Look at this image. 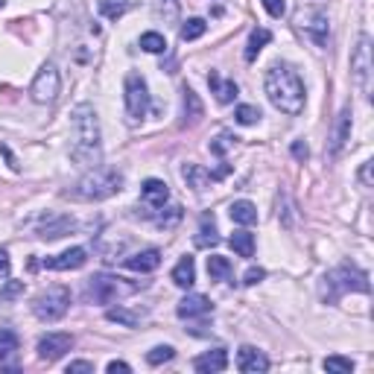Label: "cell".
<instances>
[{
	"label": "cell",
	"mask_w": 374,
	"mask_h": 374,
	"mask_svg": "<svg viewBox=\"0 0 374 374\" xmlns=\"http://www.w3.org/2000/svg\"><path fill=\"white\" fill-rule=\"evenodd\" d=\"M71 158L88 170L103 164L100 120L91 103H79L71 112Z\"/></svg>",
	"instance_id": "obj_1"
},
{
	"label": "cell",
	"mask_w": 374,
	"mask_h": 374,
	"mask_svg": "<svg viewBox=\"0 0 374 374\" xmlns=\"http://www.w3.org/2000/svg\"><path fill=\"white\" fill-rule=\"evenodd\" d=\"M266 97L278 112H284L290 117H296L304 112V82L301 76L290 68V64H272L266 71Z\"/></svg>",
	"instance_id": "obj_2"
},
{
	"label": "cell",
	"mask_w": 374,
	"mask_h": 374,
	"mask_svg": "<svg viewBox=\"0 0 374 374\" xmlns=\"http://www.w3.org/2000/svg\"><path fill=\"white\" fill-rule=\"evenodd\" d=\"M120 190H123V172H117L114 167H91L76 181L73 196L85 199V202H100V199H109Z\"/></svg>",
	"instance_id": "obj_3"
},
{
	"label": "cell",
	"mask_w": 374,
	"mask_h": 374,
	"mask_svg": "<svg viewBox=\"0 0 374 374\" xmlns=\"http://www.w3.org/2000/svg\"><path fill=\"white\" fill-rule=\"evenodd\" d=\"M348 290H357V292H368V275L363 269H357V266H339V269H333L325 275L322 280V299L325 301H339L342 292H348Z\"/></svg>",
	"instance_id": "obj_4"
},
{
	"label": "cell",
	"mask_w": 374,
	"mask_h": 374,
	"mask_svg": "<svg viewBox=\"0 0 374 374\" xmlns=\"http://www.w3.org/2000/svg\"><path fill=\"white\" fill-rule=\"evenodd\" d=\"M138 292V284H129L126 278H117V275H93L88 278V296L97 301V304H114L120 299Z\"/></svg>",
	"instance_id": "obj_5"
},
{
	"label": "cell",
	"mask_w": 374,
	"mask_h": 374,
	"mask_svg": "<svg viewBox=\"0 0 374 374\" xmlns=\"http://www.w3.org/2000/svg\"><path fill=\"white\" fill-rule=\"evenodd\" d=\"M71 307V290L68 287H50L33 301V310L42 322H59Z\"/></svg>",
	"instance_id": "obj_6"
},
{
	"label": "cell",
	"mask_w": 374,
	"mask_h": 374,
	"mask_svg": "<svg viewBox=\"0 0 374 374\" xmlns=\"http://www.w3.org/2000/svg\"><path fill=\"white\" fill-rule=\"evenodd\" d=\"M371 73H374V62H371V38L368 35H359L357 50L351 56V76H354V85L359 88V93H371Z\"/></svg>",
	"instance_id": "obj_7"
},
{
	"label": "cell",
	"mask_w": 374,
	"mask_h": 374,
	"mask_svg": "<svg viewBox=\"0 0 374 374\" xmlns=\"http://www.w3.org/2000/svg\"><path fill=\"white\" fill-rule=\"evenodd\" d=\"M126 112L132 123H138L150 112V88H146V79L141 73L126 76Z\"/></svg>",
	"instance_id": "obj_8"
},
{
	"label": "cell",
	"mask_w": 374,
	"mask_h": 374,
	"mask_svg": "<svg viewBox=\"0 0 374 374\" xmlns=\"http://www.w3.org/2000/svg\"><path fill=\"white\" fill-rule=\"evenodd\" d=\"M59 88H62V79H59L56 64H44V68L38 71V76H35V82H33L30 93H33V100H35V103H53V100L59 97Z\"/></svg>",
	"instance_id": "obj_9"
},
{
	"label": "cell",
	"mask_w": 374,
	"mask_h": 374,
	"mask_svg": "<svg viewBox=\"0 0 374 374\" xmlns=\"http://www.w3.org/2000/svg\"><path fill=\"white\" fill-rule=\"evenodd\" d=\"M73 348V337L71 333H44L38 339V357L47 359V363H56Z\"/></svg>",
	"instance_id": "obj_10"
},
{
	"label": "cell",
	"mask_w": 374,
	"mask_h": 374,
	"mask_svg": "<svg viewBox=\"0 0 374 374\" xmlns=\"http://www.w3.org/2000/svg\"><path fill=\"white\" fill-rule=\"evenodd\" d=\"M76 229V222L71 217H64V213H47V217L38 222V237L42 240H59L64 234H71Z\"/></svg>",
	"instance_id": "obj_11"
},
{
	"label": "cell",
	"mask_w": 374,
	"mask_h": 374,
	"mask_svg": "<svg viewBox=\"0 0 374 374\" xmlns=\"http://www.w3.org/2000/svg\"><path fill=\"white\" fill-rule=\"evenodd\" d=\"M88 260V251L82 246H73L68 251H62L56 258H44V269H53V272H68V269H79V266H85Z\"/></svg>",
	"instance_id": "obj_12"
},
{
	"label": "cell",
	"mask_w": 374,
	"mask_h": 374,
	"mask_svg": "<svg viewBox=\"0 0 374 374\" xmlns=\"http://www.w3.org/2000/svg\"><path fill=\"white\" fill-rule=\"evenodd\" d=\"M299 24H301V30H307V35H310L319 47L328 44V15L325 12H307V15L299 18Z\"/></svg>",
	"instance_id": "obj_13"
},
{
	"label": "cell",
	"mask_w": 374,
	"mask_h": 374,
	"mask_svg": "<svg viewBox=\"0 0 374 374\" xmlns=\"http://www.w3.org/2000/svg\"><path fill=\"white\" fill-rule=\"evenodd\" d=\"M179 319H199V316H211L213 313V304L208 296H199V292H193V296H187L179 301L176 307Z\"/></svg>",
	"instance_id": "obj_14"
},
{
	"label": "cell",
	"mask_w": 374,
	"mask_h": 374,
	"mask_svg": "<svg viewBox=\"0 0 374 374\" xmlns=\"http://www.w3.org/2000/svg\"><path fill=\"white\" fill-rule=\"evenodd\" d=\"M237 368L243 374H258V371L269 368V359H266V354H260L258 348H251V345H243L237 354Z\"/></svg>",
	"instance_id": "obj_15"
},
{
	"label": "cell",
	"mask_w": 374,
	"mask_h": 374,
	"mask_svg": "<svg viewBox=\"0 0 374 374\" xmlns=\"http://www.w3.org/2000/svg\"><path fill=\"white\" fill-rule=\"evenodd\" d=\"M225 366H229V351L225 348H213L193 359V368L199 374H217V371H225Z\"/></svg>",
	"instance_id": "obj_16"
},
{
	"label": "cell",
	"mask_w": 374,
	"mask_h": 374,
	"mask_svg": "<svg viewBox=\"0 0 374 374\" xmlns=\"http://www.w3.org/2000/svg\"><path fill=\"white\" fill-rule=\"evenodd\" d=\"M141 196H143V202H146V205L164 208V205H167V199H170V187H167L161 179H146L143 187H141Z\"/></svg>",
	"instance_id": "obj_17"
},
{
	"label": "cell",
	"mask_w": 374,
	"mask_h": 374,
	"mask_svg": "<svg viewBox=\"0 0 374 374\" xmlns=\"http://www.w3.org/2000/svg\"><path fill=\"white\" fill-rule=\"evenodd\" d=\"M181 109H184V126H193L202 120L205 109H202V100H199V93L193 88H181Z\"/></svg>",
	"instance_id": "obj_18"
},
{
	"label": "cell",
	"mask_w": 374,
	"mask_h": 374,
	"mask_svg": "<svg viewBox=\"0 0 374 374\" xmlns=\"http://www.w3.org/2000/svg\"><path fill=\"white\" fill-rule=\"evenodd\" d=\"M126 266L132 272H155L158 266H161V251L158 249H143L138 255L126 258Z\"/></svg>",
	"instance_id": "obj_19"
},
{
	"label": "cell",
	"mask_w": 374,
	"mask_h": 374,
	"mask_svg": "<svg viewBox=\"0 0 374 374\" xmlns=\"http://www.w3.org/2000/svg\"><path fill=\"white\" fill-rule=\"evenodd\" d=\"M181 179L187 181V187H193V190H208V187L217 181L211 170L199 167V164H184V167H181Z\"/></svg>",
	"instance_id": "obj_20"
},
{
	"label": "cell",
	"mask_w": 374,
	"mask_h": 374,
	"mask_svg": "<svg viewBox=\"0 0 374 374\" xmlns=\"http://www.w3.org/2000/svg\"><path fill=\"white\" fill-rule=\"evenodd\" d=\"M208 85H211V91H213V97H217V103H231L234 97H237V82L234 79H222L217 71H211V76H208Z\"/></svg>",
	"instance_id": "obj_21"
},
{
	"label": "cell",
	"mask_w": 374,
	"mask_h": 374,
	"mask_svg": "<svg viewBox=\"0 0 374 374\" xmlns=\"http://www.w3.org/2000/svg\"><path fill=\"white\" fill-rule=\"evenodd\" d=\"M351 138V109L345 105V109L339 112L337 117V129H333V143H330V152L333 155H339V150L345 146V141Z\"/></svg>",
	"instance_id": "obj_22"
},
{
	"label": "cell",
	"mask_w": 374,
	"mask_h": 374,
	"mask_svg": "<svg viewBox=\"0 0 374 374\" xmlns=\"http://www.w3.org/2000/svg\"><path fill=\"white\" fill-rule=\"evenodd\" d=\"M172 284L181 287V290H190L196 284V263H193L190 255H184L176 263V269H172Z\"/></svg>",
	"instance_id": "obj_23"
},
{
	"label": "cell",
	"mask_w": 374,
	"mask_h": 374,
	"mask_svg": "<svg viewBox=\"0 0 374 374\" xmlns=\"http://www.w3.org/2000/svg\"><path fill=\"white\" fill-rule=\"evenodd\" d=\"M220 243V234H217V222H213V213H202L199 220V234H196V246L199 249H211Z\"/></svg>",
	"instance_id": "obj_24"
},
{
	"label": "cell",
	"mask_w": 374,
	"mask_h": 374,
	"mask_svg": "<svg viewBox=\"0 0 374 374\" xmlns=\"http://www.w3.org/2000/svg\"><path fill=\"white\" fill-rule=\"evenodd\" d=\"M272 42V33L269 30H263V26H258V30H251L249 35V44H246V62H255L258 59V53Z\"/></svg>",
	"instance_id": "obj_25"
},
{
	"label": "cell",
	"mask_w": 374,
	"mask_h": 374,
	"mask_svg": "<svg viewBox=\"0 0 374 374\" xmlns=\"http://www.w3.org/2000/svg\"><path fill=\"white\" fill-rule=\"evenodd\" d=\"M229 213H231V220L240 222V225H255V222H258V208L251 205V202H246V199L234 202V205L229 208Z\"/></svg>",
	"instance_id": "obj_26"
},
{
	"label": "cell",
	"mask_w": 374,
	"mask_h": 374,
	"mask_svg": "<svg viewBox=\"0 0 374 374\" xmlns=\"http://www.w3.org/2000/svg\"><path fill=\"white\" fill-rule=\"evenodd\" d=\"M229 243H231V249L237 251L240 258H251V255H255V234H249V231H234Z\"/></svg>",
	"instance_id": "obj_27"
},
{
	"label": "cell",
	"mask_w": 374,
	"mask_h": 374,
	"mask_svg": "<svg viewBox=\"0 0 374 374\" xmlns=\"http://www.w3.org/2000/svg\"><path fill=\"white\" fill-rule=\"evenodd\" d=\"M208 275H211V280H229L231 278V260L220 258V255H211L208 258Z\"/></svg>",
	"instance_id": "obj_28"
},
{
	"label": "cell",
	"mask_w": 374,
	"mask_h": 374,
	"mask_svg": "<svg viewBox=\"0 0 374 374\" xmlns=\"http://www.w3.org/2000/svg\"><path fill=\"white\" fill-rule=\"evenodd\" d=\"M205 30H208V24H205L202 18H187V21L181 24L179 35H181V42H196V38L205 35Z\"/></svg>",
	"instance_id": "obj_29"
},
{
	"label": "cell",
	"mask_w": 374,
	"mask_h": 374,
	"mask_svg": "<svg viewBox=\"0 0 374 374\" xmlns=\"http://www.w3.org/2000/svg\"><path fill=\"white\" fill-rule=\"evenodd\" d=\"M105 319H109V322H120V325H126V328H135V325H141L143 316L126 310V307H112V310L105 313Z\"/></svg>",
	"instance_id": "obj_30"
},
{
	"label": "cell",
	"mask_w": 374,
	"mask_h": 374,
	"mask_svg": "<svg viewBox=\"0 0 374 374\" xmlns=\"http://www.w3.org/2000/svg\"><path fill=\"white\" fill-rule=\"evenodd\" d=\"M21 348V339L15 330H0V363H3L6 357H12Z\"/></svg>",
	"instance_id": "obj_31"
},
{
	"label": "cell",
	"mask_w": 374,
	"mask_h": 374,
	"mask_svg": "<svg viewBox=\"0 0 374 374\" xmlns=\"http://www.w3.org/2000/svg\"><path fill=\"white\" fill-rule=\"evenodd\" d=\"M234 120H237L240 126H255L258 120H260V109H258V105H237Z\"/></svg>",
	"instance_id": "obj_32"
},
{
	"label": "cell",
	"mask_w": 374,
	"mask_h": 374,
	"mask_svg": "<svg viewBox=\"0 0 374 374\" xmlns=\"http://www.w3.org/2000/svg\"><path fill=\"white\" fill-rule=\"evenodd\" d=\"M172 357H176V348H172V345H155V348L146 354V363H150V366H161V363H170Z\"/></svg>",
	"instance_id": "obj_33"
},
{
	"label": "cell",
	"mask_w": 374,
	"mask_h": 374,
	"mask_svg": "<svg viewBox=\"0 0 374 374\" xmlns=\"http://www.w3.org/2000/svg\"><path fill=\"white\" fill-rule=\"evenodd\" d=\"M141 47H143L146 53H164V50H167V42H164L161 33H143V35H141Z\"/></svg>",
	"instance_id": "obj_34"
},
{
	"label": "cell",
	"mask_w": 374,
	"mask_h": 374,
	"mask_svg": "<svg viewBox=\"0 0 374 374\" xmlns=\"http://www.w3.org/2000/svg\"><path fill=\"white\" fill-rule=\"evenodd\" d=\"M237 141H240V138H234L231 132H220V135L211 141V152H213V155H225Z\"/></svg>",
	"instance_id": "obj_35"
},
{
	"label": "cell",
	"mask_w": 374,
	"mask_h": 374,
	"mask_svg": "<svg viewBox=\"0 0 374 374\" xmlns=\"http://www.w3.org/2000/svg\"><path fill=\"white\" fill-rule=\"evenodd\" d=\"M126 9H129L126 0H100V12H103L105 18H112V21H117Z\"/></svg>",
	"instance_id": "obj_36"
},
{
	"label": "cell",
	"mask_w": 374,
	"mask_h": 374,
	"mask_svg": "<svg viewBox=\"0 0 374 374\" xmlns=\"http://www.w3.org/2000/svg\"><path fill=\"white\" fill-rule=\"evenodd\" d=\"M325 368L328 371H339V374H351L354 371V363L348 357H328L325 359Z\"/></svg>",
	"instance_id": "obj_37"
},
{
	"label": "cell",
	"mask_w": 374,
	"mask_h": 374,
	"mask_svg": "<svg viewBox=\"0 0 374 374\" xmlns=\"http://www.w3.org/2000/svg\"><path fill=\"white\" fill-rule=\"evenodd\" d=\"M18 296H24V280H9V284L0 290V301H12Z\"/></svg>",
	"instance_id": "obj_38"
},
{
	"label": "cell",
	"mask_w": 374,
	"mask_h": 374,
	"mask_svg": "<svg viewBox=\"0 0 374 374\" xmlns=\"http://www.w3.org/2000/svg\"><path fill=\"white\" fill-rule=\"evenodd\" d=\"M263 9L269 12L272 18H284V12H287V0H260Z\"/></svg>",
	"instance_id": "obj_39"
},
{
	"label": "cell",
	"mask_w": 374,
	"mask_h": 374,
	"mask_svg": "<svg viewBox=\"0 0 374 374\" xmlns=\"http://www.w3.org/2000/svg\"><path fill=\"white\" fill-rule=\"evenodd\" d=\"M263 278H266V272L260 269V266H251V269L243 275V284H246V287H255V284H260Z\"/></svg>",
	"instance_id": "obj_40"
},
{
	"label": "cell",
	"mask_w": 374,
	"mask_h": 374,
	"mask_svg": "<svg viewBox=\"0 0 374 374\" xmlns=\"http://www.w3.org/2000/svg\"><path fill=\"white\" fill-rule=\"evenodd\" d=\"M68 374H93V363H85V359H76V363L68 366Z\"/></svg>",
	"instance_id": "obj_41"
},
{
	"label": "cell",
	"mask_w": 374,
	"mask_h": 374,
	"mask_svg": "<svg viewBox=\"0 0 374 374\" xmlns=\"http://www.w3.org/2000/svg\"><path fill=\"white\" fill-rule=\"evenodd\" d=\"M105 371H109V374H129V371H132V366H129V363H123V359H112V363L105 366Z\"/></svg>",
	"instance_id": "obj_42"
},
{
	"label": "cell",
	"mask_w": 374,
	"mask_h": 374,
	"mask_svg": "<svg viewBox=\"0 0 374 374\" xmlns=\"http://www.w3.org/2000/svg\"><path fill=\"white\" fill-rule=\"evenodd\" d=\"M292 155H296L299 161H307V155H310V150H307V143L296 141V143H292Z\"/></svg>",
	"instance_id": "obj_43"
},
{
	"label": "cell",
	"mask_w": 374,
	"mask_h": 374,
	"mask_svg": "<svg viewBox=\"0 0 374 374\" xmlns=\"http://www.w3.org/2000/svg\"><path fill=\"white\" fill-rule=\"evenodd\" d=\"M9 269H12V260H9V255H6V249H0V278H6Z\"/></svg>",
	"instance_id": "obj_44"
},
{
	"label": "cell",
	"mask_w": 374,
	"mask_h": 374,
	"mask_svg": "<svg viewBox=\"0 0 374 374\" xmlns=\"http://www.w3.org/2000/svg\"><path fill=\"white\" fill-rule=\"evenodd\" d=\"M371 167H374V161H366L363 170H359V181H363L366 187H371Z\"/></svg>",
	"instance_id": "obj_45"
},
{
	"label": "cell",
	"mask_w": 374,
	"mask_h": 374,
	"mask_svg": "<svg viewBox=\"0 0 374 374\" xmlns=\"http://www.w3.org/2000/svg\"><path fill=\"white\" fill-rule=\"evenodd\" d=\"M3 3H6V0H0V9H3Z\"/></svg>",
	"instance_id": "obj_46"
}]
</instances>
